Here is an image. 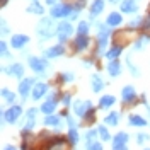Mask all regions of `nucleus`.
Instances as JSON below:
<instances>
[{"label":"nucleus","mask_w":150,"mask_h":150,"mask_svg":"<svg viewBox=\"0 0 150 150\" xmlns=\"http://www.w3.org/2000/svg\"><path fill=\"white\" fill-rule=\"evenodd\" d=\"M4 74L10 75V77H16V79H22L24 77V65L22 63H12L10 67H2Z\"/></svg>","instance_id":"4468645a"},{"label":"nucleus","mask_w":150,"mask_h":150,"mask_svg":"<svg viewBox=\"0 0 150 150\" xmlns=\"http://www.w3.org/2000/svg\"><path fill=\"white\" fill-rule=\"evenodd\" d=\"M114 103H116V97L111 96V94H106L99 99V109H109Z\"/></svg>","instance_id":"cd10ccee"},{"label":"nucleus","mask_w":150,"mask_h":150,"mask_svg":"<svg viewBox=\"0 0 150 150\" xmlns=\"http://www.w3.org/2000/svg\"><path fill=\"white\" fill-rule=\"evenodd\" d=\"M97 131H99V137H101V140H104V142L112 140V138H111V133H109V130H108V128H106L104 125L97 126Z\"/></svg>","instance_id":"f704fd0d"},{"label":"nucleus","mask_w":150,"mask_h":150,"mask_svg":"<svg viewBox=\"0 0 150 150\" xmlns=\"http://www.w3.org/2000/svg\"><path fill=\"white\" fill-rule=\"evenodd\" d=\"M128 123H130L131 126H138V128L149 125L147 120H145V118H142L140 114H130V116H128Z\"/></svg>","instance_id":"c85d7f7f"},{"label":"nucleus","mask_w":150,"mask_h":150,"mask_svg":"<svg viewBox=\"0 0 150 150\" xmlns=\"http://www.w3.org/2000/svg\"><path fill=\"white\" fill-rule=\"evenodd\" d=\"M128 133L126 131H120V133H116L114 135V138H112V150H120L123 147H126V143H128Z\"/></svg>","instance_id":"f3484780"},{"label":"nucleus","mask_w":150,"mask_h":150,"mask_svg":"<svg viewBox=\"0 0 150 150\" xmlns=\"http://www.w3.org/2000/svg\"><path fill=\"white\" fill-rule=\"evenodd\" d=\"M68 142L72 143V145H75V143H79V131H77V128H68Z\"/></svg>","instance_id":"c9c22d12"},{"label":"nucleus","mask_w":150,"mask_h":150,"mask_svg":"<svg viewBox=\"0 0 150 150\" xmlns=\"http://www.w3.org/2000/svg\"><path fill=\"white\" fill-rule=\"evenodd\" d=\"M74 14V7L68 2H58L56 5L50 7V16L53 19H70V16Z\"/></svg>","instance_id":"7ed1b4c3"},{"label":"nucleus","mask_w":150,"mask_h":150,"mask_svg":"<svg viewBox=\"0 0 150 150\" xmlns=\"http://www.w3.org/2000/svg\"><path fill=\"white\" fill-rule=\"evenodd\" d=\"M111 29L109 26L106 24V22H99L97 24V58L99 56L106 55V45L109 43V39H111Z\"/></svg>","instance_id":"f03ea898"},{"label":"nucleus","mask_w":150,"mask_h":150,"mask_svg":"<svg viewBox=\"0 0 150 150\" xmlns=\"http://www.w3.org/2000/svg\"><path fill=\"white\" fill-rule=\"evenodd\" d=\"M145 150H150V149H145Z\"/></svg>","instance_id":"864d4df0"},{"label":"nucleus","mask_w":150,"mask_h":150,"mask_svg":"<svg viewBox=\"0 0 150 150\" xmlns=\"http://www.w3.org/2000/svg\"><path fill=\"white\" fill-rule=\"evenodd\" d=\"M143 17H145V16H135V17L128 22V29H131V31H138V29H142Z\"/></svg>","instance_id":"2f4dec72"},{"label":"nucleus","mask_w":150,"mask_h":150,"mask_svg":"<svg viewBox=\"0 0 150 150\" xmlns=\"http://www.w3.org/2000/svg\"><path fill=\"white\" fill-rule=\"evenodd\" d=\"M104 7H106V0H92L91 7H89V14H91V19H97L101 14H103Z\"/></svg>","instance_id":"dca6fc26"},{"label":"nucleus","mask_w":150,"mask_h":150,"mask_svg":"<svg viewBox=\"0 0 150 150\" xmlns=\"http://www.w3.org/2000/svg\"><path fill=\"white\" fill-rule=\"evenodd\" d=\"M120 118H121V114H120L118 111H111L109 114H106V118H104V125L118 126V125H120Z\"/></svg>","instance_id":"bb28decb"},{"label":"nucleus","mask_w":150,"mask_h":150,"mask_svg":"<svg viewBox=\"0 0 150 150\" xmlns=\"http://www.w3.org/2000/svg\"><path fill=\"white\" fill-rule=\"evenodd\" d=\"M126 65H128V68H130V74L133 75V77H138V75H140L138 68H137V65L131 62V56H126Z\"/></svg>","instance_id":"58836bf2"},{"label":"nucleus","mask_w":150,"mask_h":150,"mask_svg":"<svg viewBox=\"0 0 150 150\" xmlns=\"http://www.w3.org/2000/svg\"><path fill=\"white\" fill-rule=\"evenodd\" d=\"M89 31H91V24L87 21H80L77 24V28H75V33L79 36H89Z\"/></svg>","instance_id":"7c9ffc66"},{"label":"nucleus","mask_w":150,"mask_h":150,"mask_svg":"<svg viewBox=\"0 0 150 150\" xmlns=\"http://www.w3.org/2000/svg\"><path fill=\"white\" fill-rule=\"evenodd\" d=\"M121 101L125 104H135L137 103V91L133 85H126L121 91Z\"/></svg>","instance_id":"2eb2a0df"},{"label":"nucleus","mask_w":150,"mask_h":150,"mask_svg":"<svg viewBox=\"0 0 150 150\" xmlns=\"http://www.w3.org/2000/svg\"><path fill=\"white\" fill-rule=\"evenodd\" d=\"M123 50H125V46H121V45H114V46H111L108 51H106V58L111 62V60H120V55L123 53Z\"/></svg>","instance_id":"b1692460"},{"label":"nucleus","mask_w":150,"mask_h":150,"mask_svg":"<svg viewBox=\"0 0 150 150\" xmlns=\"http://www.w3.org/2000/svg\"><path fill=\"white\" fill-rule=\"evenodd\" d=\"M29 41H31V38L28 34H14L10 38V46L14 50H24L29 45Z\"/></svg>","instance_id":"f8f14e48"},{"label":"nucleus","mask_w":150,"mask_h":150,"mask_svg":"<svg viewBox=\"0 0 150 150\" xmlns=\"http://www.w3.org/2000/svg\"><path fill=\"white\" fill-rule=\"evenodd\" d=\"M149 41H150V34H142V36H138L137 39H135V43H133V50L135 51H138V50H143V48L149 45Z\"/></svg>","instance_id":"a878e982"},{"label":"nucleus","mask_w":150,"mask_h":150,"mask_svg":"<svg viewBox=\"0 0 150 150\" xmlns=\"http://www.w3.org/2000/svg\"><path fill=\"white\" fill-rule=\"evenodd\" d=\"M97 135H99L97 128H91V130H87V131H85V142L97 140Z\"/></svg>","instance_id":"ea45409f"},{"label":"nucleus","mask_w":150,"mask_h":150,"mask_svg":"<svg viewBox=\"0 0 150 150\" xmlns=\"http://www.w3.org/2000/svg\"><path fill=\"white\" fill-rule=\"evenodd\" d=\"M10 29H9V24H7V21L5 19H2V34H9Z\"/></svg>","instance_id":"49530a36"},{"label":"nucleus","mask_w":150,"mask_h":150,"mask_svg":"<svg viewBox=\"0 0 150 150\" xmlns=\"http://www.w3.org/2000/svg\"><path fill=\"white\" fill-rule=\"evenodd\" d=\"M36 114H38V109L36 108H31V109L26 112V118H36Z\"/></svg>","instance_id":"de8ad7c7"},{"label":"nucleus","mask_w":150,"mask_h":150,"mask_svg":"<svg viewBox=\"0 0 150 150\" xmlns=\"http://www.w3.org/2000/svg\"><path fill=\"white\" fill-rule=\"evenodd\" d=\"M34 84H36V79H33V77H24L21 82H19V96L22 97V101H26L28 99L29 92H33V87H34Z\"/></svg>","instance_id":"6e6552de"},{"label":"nucleus","mask_w":150,"mask_h":150,"mask_svg":"<svg viewBox=\"0 0 150 150\" xmlns=\"http://www.w3.org/2000/svg\"><path fill=\"white\" fill-rule=\"evenodd\" d=\"M147 140H150V135H147V133H138L137 135V143L138 145H143Z\"/></svg>","instance_id":"c03bdc74"},{"label":"nucleus","mask_w":150,"mask_h":150,"mask_svg":"<svg viewBox=\"0 0 150 150\" xmlns=\"http://www.w3.org/2000/svg\"><path fill=\"white\" fill-rule=\"evenodd\" d=\"M120 12L121 14H137L138 12L137 0H123L121 4H120Z\"/></svg>","instance_id":"6ab92c4d"},{"label":"nucleus","mask_w":150,"mask_h":150,"mask_svg":"<svg viewBox=\"0 0 150 150\" xmlns=\"http://www.w3.org/2000/svg\"><path fill=\"white\" fill-rule=\"evenodd\" d=\"M9 2H10V0H2V7H5V5H7Z\"/></svg>","instance_id":"603ef678"},{"label":"nucleus","mask_w":150,"mask_h":150,"mask_svg":"<svg viewBox=\"0 0 150 150\" xmlns=\"http://www.w3.org/2000/svg\"><path fill=\"white\" fill-rule=\"evenodd\" d=\"M121 22H123L121 12H111V14L106 17V24H108L109 28H120Z\"/></svg>","instance_id":"5701e85b"},{"label":"nucleus","mask_w":150,"mask_h":150,"mask_svg":"<svg viewBox=\"0 0 150 150\" xmlns=\"http://www.w3.org/2000/svg\"><path fill=\"white\" fill-rule=\"evenodd\" d=\"M65 2H68L72 7H74V12H82V10L85 9V5H87V0H65Z\"/></svg>","instance_id":"473e14b6"},{"label":"nucleus","mask_w":150,"mask_h":150,"mask_svg":"<svg viewBox=\"0 0 150 150\" xmlns=\"http://www.w3.org/2000/svg\"><path fill=\"white\" fill-rule=\"evenodd\" d=\"M67 51V48L63 43H58V45H53V46L46 48L45 51H43V56L48 58V60H53V58H58V56H63Z\"/></svg>","instance_id":"9d476101"},{"label":"nucleus","mask_w":150,"mask_h":150,"mask_svg":"<svg viewBox=\"0 0 150 150\" xmlns=\"http://www.w3.org/2000/svg\"><path fill=\"white\" fill-rule=\"evenodd\" d=\"M106 70H108V74H109V77H120L123 72V65L120 60H111L109 63H108V67H106Z\"/></svg>","instance_id":"aec40b11"},{"label":"nucleus","mask_w":150,"mask_h":150,"mask_svg":"<svg viewBox=\"0 0 150 150\" xmlns=\"http://www.w3.org/2000/svg\"><path fill=\"white\" fill-rule=\"evenodd\" d=\"M60 80L63 84H70V82L75 80V74L74 72H63V74H60Z\"/></svg>","instance_id":"4c0bfd02"},{"label":"nucleus","mask_w":150,"mask_h":150,"mask_svg":"<svg viewBox=\"0 0 150 150\" xmlns=\"http://www.w3.org/2000/svg\"><path fill=\"white\" fill-rule=\"evenodd\" d=\"M46 92H48V84H45V82H38V84H34V87H33L31 96H33L34 101H39Z\"/></svg>","instance_id":"412c9836"},{"label":"nucleus","mask_w":150,"mask_h":150,"mask_svg":"<svg viewBox=\"0 0 150 150\" xmlns=\"http://www.w3.org/2000/svg\"><path fill=\"white\" fill-rule=\"evenodd\" d=\"M60 101H62V104H63L65 108H68V106L72 104V94H70V92L62 94V99H60Z\"/></svg>","instance_id":"37998d69"},{"label":"nucleus","mask_w":150,"mask_h":150,"mask_svg":"<svg viewBox=\"0 0 150 150\" xmlns=\"http://www.w3.org/2000/svg\"><path fill=\"white\" fill-rule=\"evenodd\" d=\"M56 4H58V0H46L48 7H53V5H56Z\"/></svg>","instance_id":"09e8293b"},{"label":"nucleus","mask_w":150,"mask_h":150,"mask_svg":"<svg viewBox=\"0 0 150 150\" xmlns=\"http://www.w3.org/2000/svg\"><path fill=\"white\" fill-rule=\"evenodd\" d=\"M56 33H58V24L55 22V19L51 17V16L39 19V22H38V26H36V34L41 41L51 39L53 36H56Z\"/></svg>","instance_id":"f257e3e1"},{"label":"nucleus","mask_w":150,"mask_h":150,"mask_svg":"<svg viewBox=\"0 0 150 150\" xmlns=\"http://www.w3.org/2000/svg\"><path fill=\"white\" fill-rule=\"evenodd\" d=\"M91 87H92V92H101L106 87V82L103 80V77L99 74H92V77H91Z\"/></svg>","instance_id":"4be33fe9"},{"label":"nucleus","mask_w":150,"mask_h":150,"mask_svg":"<svg viewBox=\"0 0 150 150\" xmlns=\"http://www.w3.org/2000/svg\"><path fill=\"white\" fill-rule=\"evenodd\" d=\"M45 126L48 128H58L60 126V116H56L55 112L53 114H46V118H45Z\"/></svg>","instance_id":"c756f323"},{"label":"nucleus","mask_w":150,"mask_h":150,"mask_svg":"<svg viewBox=\"0 0 150 150\" xmlns=\"http://www.w3.org/2000/svg\"><path fill=\"white\" fill-rule=\"evenodd\" d=\"M133 33H135V31H131V29L126 28L125 31L114 33V34H112V41H114V43H118V45L121 43V46H125L126 43H130V36L133 34Z\"/></svg>","instance_id":"a211bd4d"},{"label":"nucleus","mask_w":150,"mask_h":150,"mask_svg":"<svg viewBox=\"0 0 150 150\" xmlns=\"http://www.w3.org/2000/svg\"><path fill=\"white\" fill-rule=\"evenodd\" d=\"M56 104H58V94L56 92H51L50 94V97H48L46 101L43 103L41 106V111L45 112V114H53L56 109Z\"/></svg>","instance_id":"9b49d317"},{"label":"nucleus","mask_w":150,"mask_h":150,"mask_svg":"<svg viewBox=\"0 0 150 150\" xmlns=\"http://www.w3.org/2000/svg\"><path fill=\"white\" fill-rule=\"evenodd\" d=\"M21 114H22V108L17 106V104H12L9 109H2V120H4V123L14 125L19 120Z\"/></svg>","instance_id":"0eeeda50"},{"label":"nucleus","mask_w":150,"mask_h":150,"mask_svg":"<svg viewBox=\"0 0 150 150\" xmlns=\"http://www.w3.org/2000/svg\"><path fill=\"white\" fill-rule=\"evenodd\" d=\"M28 63H29V68L34 72V74H39V75H45L48 70V58H41V56H33L29 55L28 56Z\"/></svg>","instance_id":"20e7f679"},{"label":"nucleus","mask_w":150,"mask_h":150,"mask_svg":"<svg viewBox=\"0 0 150 150\" xmlns=\"http://www.w3.org/2000/svg\"><path fill=\"white\" fill-rule=\"evenodd\" d=\"M74 51L75 53H82V51H85L87 48L91 46V38L89 36H75V39H74Z\"/></svg>","instance_id":"ddd939ff"},{"label":"nucleus","mask_w":150,"mask_h":150,"mask_svg":"<svg viewBox=\"0 0 150 150\" xmlns=\"http://www.w3.org/2000/svg\"><path fill=\"white\" fill-rule=\"evenodd\" d=\"M85 150H104V149L99 140H92V142H85Z\"/></svg>","instance_id":"e433bc0d"},{"label":"nucleus","mask_w":150,"mask_h":150,"mask_svg":"<svg viewBox=\"0 0 150 150\" xmlns=\"http://www.w3.org/2000/svg\"><path fill=\"white\" fill-rule=\"evenodd\" d=\"M94 121H96V109L92 108V109L87 112L84 118H82V123H84V125H85V123H87V125H91V123H94Z\"/></svg>","instance_id":"a19ab883"},{"label":"nucleus","mask_w":150,"mask_h":150,"mask_svg":"<svg viewBox=\"0 0 150 150\" xmlns=\"http://www.w3.org/2000/svg\"><path fill=\"white\" fill-rule=\"evenodd\" d=\"M109 4H112V5H116V4H121L123 0H108Z\"/></svg>","instance_id":"3c124183"},{"label":"nucleus","mask_w":150,"mask_h":150,"mask_svg":"<svg viewBox=\"0 0 150 150\" xmlns=\"http://www.w3.org/2000/svg\"><path fill=\"white\" fill-rule=\"evenodd\" d=\"M28 12L34 14V16H45V7L38 0H31V4L28 5Z\"/></svg>","instance_id":"393cba45"},{"label":"nucleus","mask_w":150,"mask_h":150,"mask_svg":"<svg viewBox=\"0 0 150 150\" xmlns=\"http://www.w3.org/2000/svg\"><path fill=\"white\" fill-rule=\"evenodd\" d=\"M92 108H94L92 101H80V99H79V101H75V103L72 104L74 114L77 116V118H80V120H82V118H84L85 114L92 109Z\"/></svg>","instance_id":"1a4fd4ad"},{"label":"nucleus","mask_w":150,"mask_h":150,"mask_svg":"<svg viewBox=\"0 0 150 150\" xmlns=\"http://www.w3.org/2000/svg\"><path fill=\"white\" fill-rule=\"evenodd\" d=\"M68 137H62V135H56V137H50V140L45 143L43 150H67L68 147Z\"/></svg>","instance_id":"39448f33"},{"label":"nucleus","mask_w":150,"mask_h":150,"mask_svg":"<svg viewBox=\"0 0 150 150\" xmlns=\"http://www.w3.org/2000/svg\"><path fill=\"white\" fill-rule=\"evenodd\" d=\"M2 150H17V149H16L14 145H5V147H4Z\"/></svg>","instance_id":"8fccbe9b"},{"label":"nucleus","mask_w":150,"mask_h":150,"mask_svg":"<svg viewBox=\"0 0 150 150\" xmlns=\"http://www.w3.org/2000/svg\"><path fill=\"white\" fill-rule=\"evenodd\" d=\"M0 53H2V58H10V51H9V46H7V41H0Z\"/></svg>","instance_id":"79ce46f5"},{"label":"nucleus","mask_w":150,"mask_h":150,"mask_svg":"<svg viewBox=\"0 0 150 150\" xmlns=\"http://www.w3.org/2000/svg\"><path fill=\"white\" fill-rule=\"evenodd\" d=\"M2 97H4V101L9 104H14V101H16V94L12 92V91H9V89H2Z\"/></svg>","instance_id":"72a5a7b5"},{"label":"nucleus","mask_w":150,"mask_h":150,"mask_svg":"<svg viewBox=\"0 0 150 150\" xmlns=\"http://www.w3.org/2000/svg\"><path fill=\"white\" fill-rule=\"evenodd\" d=\"M74 33H75V28L72 26V22H70V21H62V22L58 24V33H56V38H58V41H60V43H63V45H65Z\"/></svg>","instance_id":"423d86ee"},{"label":"nucleus","mask_w":150,"mask_h":150,"mask_svg":"<svg viewBox=\"0 0 150 150\" xmlns=\"http://www.w3.org/2000/svg\"><path fill=\"white\" fill-rule=\"evenodd\" d=\"M65 120H67V123H68V128H77V125H75V120L72 118V116H70V114H67Z\"/></svg>","instance_id":"a18cd8bd"}]
</instances>
